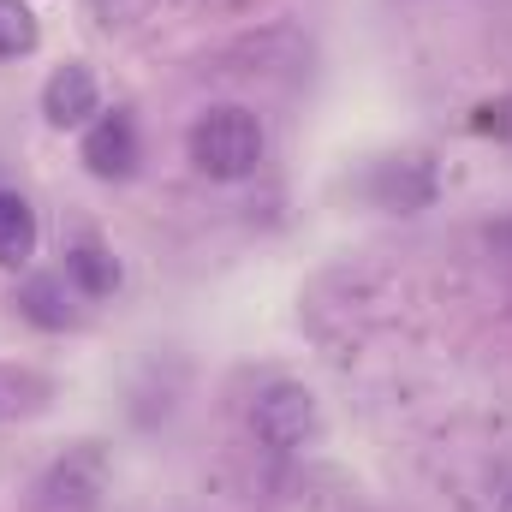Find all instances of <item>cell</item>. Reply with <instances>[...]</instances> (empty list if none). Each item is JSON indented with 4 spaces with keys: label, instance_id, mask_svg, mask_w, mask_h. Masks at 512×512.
I'll return each mask as SVG.
<instances>
[{
    "label": "cell",
    "instance_id": "1",
    "mask_svg": "<svg viewBox=\"0 0 512 512\" xmlns=\"http://www.w3.org/2000/svg\"><path fill=\"white\" fill-rule=\"evenodd\" d=\"M268 155V131L251 108H209L191 126V161L209 179H251Z\"/></svg>",
    "mask_w": 512,
    "mask_h": 512
},
{
    "label": "cell",
    "instance_id": "2",
    "mask_svg": "<svg viewBox=\"0 0 512 512\" xmlns=\"http://www.w3.org/2000/svg\"><path fill=\"white\" fill-rule=\"evenodd\" d=\"M251 429L262 447L274 453H298L316 435V393L298 382H268L251 405Z\"/></svg>",
    "mask_w": 512,
    "mask_h": 512
},
{
    "label": "cell",
    "instance_id": "3",
    "mask_svg": "<svg viewBox=\"0 0 512 512\" xmlns=\"http://www.w3.org/2000/svg\"><path fill=\"white\" fill-rule=\"evenodd\" d=\"M102 489H108V459H102L90 441L72 447V453L48 471V483H42V495H48L54 512H96Z\"/></svg>",
    "mask_w": 512,
    "mask_h": 512
},
{
    "label": "cell",
    "instance_id": "4",
    "mask_svg": "<svg viewBox=\"0 0 512 512\" xmlns=\"http://www.w3.org/2000/svg\"><path fill=\"white\" fill-rule=\"evenodd\" d=\"M42 114H48L54 126H90V120L102 114L96 72H90V66H78V60L54 66V72H48V84H42Z\"/></svg>",
    "mask_w": 512,
    "mask_h": 512
},
{
    "label": "cell",
    "instance_id": "5",
    "mask_svg": "<svg viewBox=\"0 0 512 512\" xmlns=\"http://www.w3.org/2000/svg\"><path fill=\"white\" fill-rule=\"evenodd\" d=\"M84 167L96 179H126L131 167H137V126H131L120 108L114 114H96L84 126Z\"/></svg>",
    "mask_w": 512,
    "mask_h": 512
},
{
    "label": "cell",
    "instance_id": "6",
    "mask_svg": "<svg viewBox=\"0 0 512 512\" xmlns=\"http://www.w3.org/2000/svg\"><path fill=\"white\" fill-rule=\"evenodd\" d=\"M36 256V209L18 191H0V268H24Z\"/></svg>",
    "mask_w": 512,
    "mask_h": 512
},
{
    "label": "cell",
    "instance_id": "7",
    "mask_svg": "<svg viewBox=\"0 0 512 512\" xmlns=\"http://www.w3.org/2000/svg\"><path fill=\"white\" fill-rule=\"evenodd\" d=\"M66 280L84 292V298H108L120 286V262L102 251V245H72L66 251Z\"/></svg>",
    "mask_w": 512,
    "mask_h": 512
},
{
    "label": "cell",
    "instance_id": "8",
    "mask_svg": "<svg viewBox=\"0 0 512 512\" xmlns=\"http://www.w3.org/2000/svg\"><path fill=\"white\" fill-rule=\"evenodd\" d=\"M36 12L24 6V0H0V60H18V54H30L36 48Z\"/></svg>",
    "mask_w": 512,
    "mask_h": 512
},
{
    "label": "cell",
    "instance_id": "9",
    "mask_svg": "<svg viewBox=\"0 0 512 512\" xmlns=\"http://www.w3.org/2000/svg\"><path fill=\"white\" fill-rule=\"evenodd\" d=\"M54 298H60V280H30L18 304H24V316H36L42 328H60V322H66V310H54Z\"/></svg>",
    "mask_w": 512,
    "mask_h": 512
},
{
    "label": "cell",
    "instance_id": "10",
    "mask_svg": "<svg viewBox=\"0 0 512 512\" xmlns=\"http://www.w3.org/2000/svg\"><path fill=\"white\" fill-rule=\"evenodd\" d=\"M477 131H512V102H489V108H477Z\"/></svg>",
    "mask_w": 512,
    "mask_h": 512
},
{
    "label": "cell",
    "instance_id": "11",
    "mask_svg": "<svg viewBox=\"0 0 512 512\" xmlns=\"http://www.w3.org/2000/svg\"><path fill=\"white\" fill-rule=\"evenodd\" d=\"M501 512H512V495H507V501H501Z\"/></svg>",
    "mask_w": 512,
    "mask_h": 512
}]
</instances>
